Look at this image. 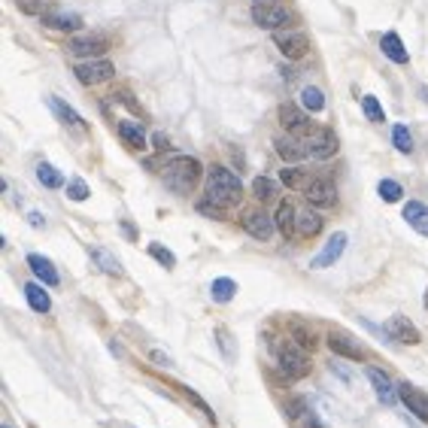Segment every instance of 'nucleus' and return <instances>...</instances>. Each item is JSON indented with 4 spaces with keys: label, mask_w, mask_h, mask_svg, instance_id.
Wrapping results in <instances>:
<instances>
[{
    "label": "nucleus",
    "mask_w": 428,
    "mask_h": 428,
    "mask_svg": "<svg viewBox=\"0 0 428 428\" xmlns=\"http://www.w3.org/2000/svg\"><path fill=\"white\" fill-rule=\"evenodd\" d=\"M200 173H204V167H200L198 158L191 155H176L167 161L164 167V186L176 191V195H191L195 191V186L200 182Z\"/></svg>",
    "instance_id": "1"
},
{
    "label": "nucleus",
    "mask_w": 428,
    "mask_h": 428,
    "mask_svg": "<svg viewBox=\"0 0 428 428\" xmlns=\"http://www.w3.org/2000/svg\"><path fill=\"white\" fill-rule=\"evenodd\" d=\"M204 191H207L204 198L213 200V204H219V207H234V204H240V198H243L240 180L222 164H213L207 171V189Z\"/></svg>",
    "instance_id": "2"
},
{
    "label": "nucleus",
    "mask_w": 428,
    "mask_h": 428,
    "mask_svg": "<svg viewBox=\"0 0 428 428\" xmlns=\"http://www.w3.org/2000/svg\"><path fill=\"white\" fill-rule=\"evenodd\" d=\"M276 352V365H280V371L285 380H304V377L310 374V356L304 347H298L295 340H283L274 347Z\"/></svg>",
    "instance_id": "3"
},
{
    "label": "nucleus",
    "mask_w": 428,
    "mask_h": 428,
    "mask_svg": "<svg viewBox=\"0 0 428 428\" xmlns=\"http://www.w3.org/2000/svg\"><path fill=\"white\" fill-rule=\"evenodd\" d=\"M253 22L264 31H280V28H289V24L295 22V15L274 0V3H255L253 6Z\"/></svg>",
    "instance_id": "4"
},
{
    "label": "nucleus",
    "mask_w": 428,
    "mask_h": 428,
    "mask_svg": "<svg viewBox=\"0 0 428 428\" xmlns=\"http://www.w3.org/2000/svg\"><path fill=\"white\" fill-rule=\"evenodd\" d=\"M304 149H307V158L325 161V158H334V155H338V137H334L331 128H316V131L307 134Z\"/></svg>",
    "instance_id": "5"
},
{
    "label": "nucleus",
    "mask_w": 428,
    "mask_h": 428,
    "mask_svg": "<svg viewBox=\"0 0 428 428\" xmlns=\"http://www.w3.org/2000/svg\"><path fill=\"white\" fill-rule=\"evenodd\" d=\"M304 195L310 200V207H316V209H328L338 204V186H334L328 176H313V180H307Z\"/></svg>",
    "instance_id": "6"
},
{
    "label": "nucleus",
    "mask_w": 428,
    "mask_h": 428,
    "mask_svg": "<svg viewBox=\"0 0 428 428\" xmlns=\"http://www.w3.org/2000/svg\"><path fill=\"white\" fill-rule=\"evenodd\" d=\"M274 43L280 46V52L285 58H292V61H298V58H304L310 52V40H307V33H301V31H276Z\"/></svg>",
    "instance_id": "7"
},
{
    "label": "nucleus",
    "mask_w": 428,
    "mask_h": 428,
    "mask_svg": "<svg viewBox=\"0 0 428 428\" xmlns=\"http://www.w3.org/2000/svg\"><path fill=\"white\" fill-rule=\"evenodd\" d=\"M73 70H77V79L82 82V86H100V82L116 77V67L110 61H104V58H100V61L95 58V61L79 64V67H73Z\"/></svg>",
    "instance_id": "8"
},
{
    "label": "nucleus",
    "mask_w": 428,
    "mask_h": 428,
    "mask_svg": "<svg viewBox=\"0 0 428 428\" xmlns=\"http://www.w3.org/2000/svg\"><path fill=\"white\" fill-rule=\"evenodd\" d=\"M347 243H349V237H347L343 231L331 234L328 243L322 246V253H319V255L313 258V262H310V267H313V271H325V267H331L343 253H347Z\"/></svg>",
    "instance_id": "9"
},
{
    "label": "nucleus",
    "mask_w": 428,
    "mask_h": 428,
    "mask_svg": "<svg viewBox=\"0 0 428 428\" xmlns=\"http://www.w3.org/2000/svg\"><path fill=\"white\" fill-rule=\"evenodd\" d=\"M398 395H401V401H404V407L410 410V413L428 425V395L425 392L416 389L413 383H398Z\"/></svg>",
    "instance_id": "10"
},
{
    "label": "nucleus",
    "mask_w": 428,
    "mask_h": 428,
    "mask_svg": "<svg viewBox=\"0 0 428 428\" xmlns=\"http://www.w3.org/2000/svg\"><path fill=\"white\" fill-rule=\"evenodd\" d=\"M328 347H331L334 356L352 358V362H365V347L356 338H349L347 331H331L328 334Z\"/></svg>",
    "instance_id": "11"
},
{
    "label": "nucleus",
    "mask_w": 428,
    "mask_h": 428,
    "mask_svg": "<svg viewBox=\"0 0 428 428\" xmlns=\"http://www.w3.org/2000/svg\"><path fill=\"white\" fill-rule=\"evenodd\" d=\"M274 225H276V219H271L264 209H253V213L243 216V231H246L249 237H255V240H271L274 237Z\"/></svg>",
    "instance_id": "12"
},
{
    "label": "nucleus",
    "mask_w": 428,
    "mask_h": 428,
    "mask_svg": "<svg viewBox=\"0 0 428 428\" xmlns=\"http://www.w3.org/2000/svg\"><path fill=\"white\" fill-rule=\"evenodd\" d=\"M367 380H371V386H374V392H377V398H380V404H395V401H401V395H398V386H392V380H389V374H383L380 367H367Z\"/></svg>",
    "instance_id": "13"
},
{
    "label": "nucleus",
    "mask_w": 428,
    "mask_h": 428,
    "mask_svg": "<svg viewBox=\"0 0 428 428\" xmlns=\"http://www.w3.org/2000/svg\"><path fill=\"white\" fill-rule=\"evenodd\" d=\"M386 334H389L392 340L404 343V347H413V343H419V331H416V325L410 322L407 316H401V313H395V316L389 319V325H386Z\"/></svg>",
    "instance_id": "14"
},
{
    "label": "nucleus",
    "mask_w": 428,
    "mask_h": 428,
    "mask_svg": "<svg viewBox=\"0 0 428 428\" xmlns=\"http://www.w3.org/2000/svg\"><path fill=\"white\" fill-rule=\"evenodd\" d=\"M280 125H283V128L289 131V134H295V137H298V134H310V131H313V128H310L307 113L298 110L295 104H283V106H280Z\"/></svg>",
    "instance_id": "15"
},
{
    "label": "nucleus",
    "mask_w": 428,
    "mask_h": 428,
    "mask_svg": "<svg viewBox=\"0 0 428 428\" xmlns=\"http://www.w3.org/2000/svg\"><path fill=\"white\" fill-rule=\"evenodd\" d=\"M274 146H276V152H280V158H283L285 164H298L301 158H307L304 140H298L295 134H289V137H276Z\"/></svg>",
    "instance_id": "16"
},
{
    "label": "nucleus",
    "mask_w": 428,
    "mask_h": 428,
    "mask_svg": "<svg viewBox=\"0 0 428 428\" xmlns=\"http://www.w3.org/2000/svg\"><path fill=\"white\" fill-rule=\"evenodd\" d=\"M276 228H280V234L283 237H289L292 240V234L298 231V209H295V204H292V198H285V200H280V207H276Z\"/></svg>",
    "instance_id": "17"
},
{
    "label": "nucleus",
    "mask_w": 428,
    "mask_h": 428,
    "mask_svg": "<svg viewBox=\"0 0 428 428\" xmlns=\"http://www.w3.org/2000/svg\"><path fill=\"white\" fill-rule=\"evenodd\" d=\"M28 267H31V274L37 276V280H43L46 285H52V289L61 283V276H58V271H55V264L49 262V258H43V255L31 253L28 255Z\"/></svg>",
    "instance_id": "18"
},
{
    "label": "nucleus",
    "mask_w": 428,
    "mask_h": 428,
    "mask_svg": "<svg viewBox=\"0 0 428 428\" xmlns=\"http://www.w3.org/2000/svg\"><path fill=\"white\" fill-rule=\"evenodd\" d=\"M67 49H70L73 55L97 58V55H104L110 46H106V40H104V37H73L70 43H67Z\"/></svg>",
    "instance_id": "19"
},
{
    "label": "nucleus",
    "mask_w": 428,
    "mask_h": 428,
    "mask_svg": "<svg viewBox=\"0 0 428 428\" xmlns=\"http://www.w3.org/2000/svg\"><path fill=\"white\" fill-rule=\"evenodd\" d=\"M43 24L52 31H79L82 28V15L77 13H46L43 15Z\"/></svg>",
    "instance_id": "20"
},
{
    "label": "nucleus",
    "mask_w": 428,
    "mask_h": 428,
    "mask_svg": "<svg viewBox=\"0 0 428 428\" xmlns=\"http://www.w3.org/2000/svg\"><path fill=\"white\" fill-rule=\"evenodd\" d=\"M404 219L413 231H419L422 237H428V207L419 204V200H410V204L404 207Z\"/></svg>",
    "instance_id": "21"
},
{
    "label": "nucleus",
    "mask_w": 428,
    "mask_h": 428,
    "mask_svg": "<svg viewBox=\"0 0 428 428\" xmlns=\"http://www.w3.org/2000/svg\"><path fill=\"white\" fill-rule=\"evenodd\" d=\"M24 298H28L33 313H49V310H52V298H49V292L43 289V285H37V283H24Z\"/></svg>",
    "instance_id": "22"
},
{
    "label": "nucleus",
    "mask_w": 428,
    "mask_h": 428,
    "mask_svg": "<svg viewBox=\"0 0 428 428\" xmlns=\"http://www.w3.org/2000/svg\"><path fill=\"white\" fill-rule=\"evenodd\" d=\"M383 55H386V58H392L395 64H407V61H410L407 49H404V43H401V37H398L395 31L383 33Z\"/></svg>",
    "instance_id": "23"
},
{
    "label": "nucleus",
    "mask_w": 428,
    "mask_h": 428,
    "mask_svg": "<svg viewBox=\"0 0 428 428\" xmlns=\"http://www.w3.org/2000/svg\"><path fill=\"white\" fill-rule=\"evenodd\" d=\"M319 231H322V216H319L313 207L298 209V234L301 237H316Z\"/></svg>",
    "instance_id": "24"
},
{
    "label": "nucleus",
    "mask_w": 428,
    "mask_h": 428,
    "mask_svg": "<svg viewBox=\"0 0 428 428\" xmlns=\"http://www.w3.org/2000/svg\"><path fill=\"white\" fill-rule=\"evenodd\" d=\"M49 106H52L55 116H58V119H61L64 125H73V128L86 131V122H82V116H79L77 110H70V106H67L61 97H49Z\"/></svg>",
    "instance_id": "25"
},
{
    "label": "nucleus",
    "mask_w": 428,
    "mask_h": 428,
    "mask_svg": "<svg viewBox=\"0 0 428 428\" xmlns=\"http://www.w3.org/2000/svg\"><path fill=\"white\" fill-rule=\"evenodd\" d=\"M209 295H213L216 304H228L237 295V283L228 280V276H219V280H213V285H209Z\"/></svg>",
    "instance_id": "26"
},
{
    "label": "nucleus",
    "mask_w": 428,
    "mask_h": 428,
    "mask_svg": "<svg viewBox=\"0 0 428 428\" xmlns=\"http://www.w3.org/2000/svg\"><path fill=\"white\" fill-rule=\"evenodd\" d=\"M91 262H95L104 274H110V276H122V264L116 262V258H113L110 253H106L104 246H95V249H91Z\"/></svg>",
    "instance_id": "27"
},
{
    "label": "nucleus",
    "mask_w": 428,
    "mask_h": 428,
    "mask_svg": "<svg viewBox=\"0 0 428 428\" xmlns=\"http://www.w3.org/2000/svg\"><path fill=\"white\" fill-rule=\"evenodd\" d=\"M119 134L131 149H146V131L137 128L134 122H119Z\"/></svg>",
    "instance_id": "28"
},
{
    "label": "nucleus",
    "mask_w": 428,
    "mask_h": 428,
    "mask_svg": "<svg viewBox=\"0 0 428 428\" xmlns=\"http://www.w3.org/2000/svg\"><path fill=\"white\" fill-rule=\"evenodd\" d=\"M37 180H40V186H46V189H61L64 186V176L58 173V167H52L49 161L37 164Z\"/></svg>",
    "instance_id": "29"
},
{
    "label": "nucleus",
    "mask_w": 428,
    "mask_h": 428,
    "mask_svg": "<svg viewBox=\"0 0 428 428\" xmlns=\"http://www.w3.org/2000/svg\"><path fill=\"white\" fill-rule=\"evenodd\" d=\"M301 104L307 106V113H322V110H325V95H322V88L307 86L304 91H301Z\"/></svg>",
    "instance_id": "30"
},
{
    "label": "nucleus",
    "mask_w": 428,
    "mask_h": 428,
    "mask_svg": "<svg viewBox=\"0 0 428 428\" xmlns=\"http://www.w3.org/2000/svg\"><path fill=\"white\" fill-rule=\"evenodd\" d=\"M392 143H395L398 152H404V155L413 152V134H410L407 125H395L392 128Z\"/></svg>",
    "instance_id": "31"
},
{
    "label": "nucleus",
    "mask_w": 428,
    "mask_h": 428,
    "mask_svg": "<svg viewBox=\"0 0 428 428\" xmlns=\"http://www.w3.org/2000/svg\"><path fill=\"white\" fill-rule=\"evenodd\" d=\"M292 340H295L298 343V347H304L307 352H313L316 347H319V338H316V334L313 331H310V328H304V325H292Z\"/></svg>",
    "instance_id": "32"
},
{
    "label": "nucleus",
    "mask_w": 428,
    "mask_h": 428,
    "mask_svg": "<svg viewBox=\"0 0 428 428\" xmlns=\"http://www.w3.org/2000/svg\"><path fill=\"white\" fill-rule=\"evenodd\" d=\"M377 191H380V198L386 204H398V200L404 198V189H401V182H395V180H380Z\"/></svg>",
    "instance_id": "33"
},
{
    "label": "nucleus",
    "mask_w": 428,
    "mask_h": 428,
    "mask_svg": "<svg viewBox=\"0 0 428 428\" xmlns=\"http://www.w3.org/2000/svg\"><path fill=\"white\" fill-rule=\"evenodd\" d=\"M280 182L285 189H304L307 186V180H304V171L301 167H283V173H280Z\"/></svg>",
    "instance_id": "34"
},
{
    "label": "nucleus",
    "mask_w": 428,
    "mask_h": 428,
    "mask_svg": "<svg viewBox=\"0 0 428 428\" xmlns=\"http://www.w3.org/2000/svg\"><path fill=\"white\" fill-rule=\"evenodd\" d=\"M146 253L152 255V258H155V262L161 264V267H167V271H171V267H176V255H173L167 246H161V243H149V246H146Z\"/></svg>",
    "instance_id": "35"
},
{
    "label": "nucleus",
    "mask_w": 428,
    "mask_h": 428,
    "mask_svg": "<svg viewBox=\"0 0 428 428\" xmlns=\"http://www.w3.org/2000/svg\"><path fill=\"white\" fill-rule=\"evenodd\" d=\"M180 392H182V395L189 398V404H195V407L200 410V413H204V416L209 419V422H219V419H216V413H213V410H209V404H207V401L198 395L195 389H189V386H180Z\"/></svg>",
    "instance_id": "36"
},
{
    "label": "nucleus",
    "mask_w": 428,
    "mask_h": 428,
    "mask_svg": "<svg viewBox=\"0 0 428 428\" xmlns=\"http://www.w3.org/2000/svg\"><path fill=\"white\" fill-rule=\"evenodd\" d=\"M362 110H365V116H367L371 122H377V125L386 122V113H383L380 100H377L374 95H365V97H362Z\"/></svg>",
    "instance_id": "37"
},
{
    "label": "nucleus",
    "mask_w": 428,
    "mask_h": 428,
    "mask_svg": "<svg viewBox=\"0 0 428 428\" xmlns=\"http://www.w3.org/2000/svg\"><path fill=\"white\" fill-rule=\"evenodd\" d=\"M253 195L258 200H271L276 195V182L274 180H267V176H255V182H253Z\"/></svg>",
    "instance_id": "38"
},
{
    "label": "nucleus",
    "mask_w": 428,
    "mask_h": 428,
    "mask_svg": "<svg viewBox=\"0 0 428 428\" xmlns=\"http://www.w3.org/2000/svg\"><path fill=\"white\" fill-rule=\"evenodd\" d=\"M19 10H24L28 15H40V19H43L46 13H52V0H19Z\"/></svg>",
    "instance_id": "39"
},
{
    "label": "nucleus",
    "mask_w": 428,
    "mask_h": 428,
    "mask_svg": "<svg viewBox=\"0 0 428 428\" xmlns=\"http://www.w3.org/2000/svg\"><path fill=\"white\" fill-rule=\"evenodd\" d=\"M88 195H91V189H88L86 180L73 176V180L67 182V198H70V200H88Z\"/></svg>",
    "instance_id": "40"
},
{
    "label": "nucleus",
    "mask_w": 428,
    "mask_h": 428,
    "mask_svg": "<svg viewBox=\"0 0 428 428\" xmlns=\"http://www.w3.org/2000/svg\"><path fill=\"white\" fill-rule=\"evenodd\" d=\"M216 340L222 343V352L228 362H234V338L228 334V328H216Z\"/></svg>",
    "instance_id": "41"
},
{
    "label": "nucleus",
    "mask_w": 428,
    "mask_h": 428,
    "mask_svg": "<svg viewBox=\"0 0 428 428\" xmlns=\"http://www.w3.org/2000/svg\"><path fill=\"white\" fill-rule=\"evenodd\" d=\"M198 213H204V216H209V219H222L225 216V207H219V204H213V200H198Z\"/></svg>",
    "instance_id": "42"
},
{
    "label": "nucleus",
    "mask_w": 428,
    "mask_h": 428,
    "mask_svg": "<svg viewBox=\"0 0 428 428\" xmlns=\"http://www.w3.org/2000/svg\"><path fill=\"white\" fill-rule=\"evenodd\" d=\"M28 222L33 225V228H43L46 219H43V213H28Z\"/></svg>",
    "instance_id": "43"
},
{
    "label": "nucleus",
    "mask_w": 428,
    "mask_h": 428,
    "mask_svg": "<svg viewBox=\"0 0 428 428\" xmlns=\"http://www.w3.org/2000/svg\"><path fill=\"white\" fill-rule=\"evenodd\" d=\"M122 231H125V237L128 240H137V228H134L131 222H122Z\"/></svg>",
    "instance_id": "44"
},
{
    "label": "nucleus",
    "mask_w": 428,
    "mask_h": 428,
    "mask_svg": "<svg viewBox=\"0 0 428 428\" xmlns=\"http://www.w3.org/2000/svg\"><path fill=\"white\" fill-rule=\"evenodd\" d=\"M155 149H167V137H164V134H155Z\"/></svg>",
    "instance_id": "45"
},
{
    "label": "nucleus",
    "mask_w": 428,
    "mask_h": 428,
    "mask_svg": "<svg viewBox=\"0 0 428 428\" xmlns=\"http://www.w3.org/2000/svg\"><path fill=\"white\" fill-rule=\"evenodd\" d=\"M152 358H155V362H158V365H171V362H167V358H164V356H161V352H158V349L152 352Z\"/></svg>",
    "instance_id": "46"
},
{
    "label": "nucleus",
    "mask_w": 428,
    "mask_h": 428,
    "mask_svg": "<svg viewBox=\"0 0 428 428\" xmlns=\"http://www.w3.org/2000/svg\"><path fill=\"white\" fill-rule=\"evenodd\" d=\"M255 3H274V0H255Z\"/></svg>",
    "instance_id": "47"
},
{
    "label": "nucleus",
    "mask_w": 428,
    "mask_h": 428,
    "mask_svg": "<svg viewBox=\"0 0 428 428\" xmlns=\"http://www.w3.org/2000/svg\"><path fill=\"white\" fill-rule=\"evenodd\" d=\"M3 428H10V425H3Z\"/></svg>",
    "instance_id": "48"
}]
</instances>
